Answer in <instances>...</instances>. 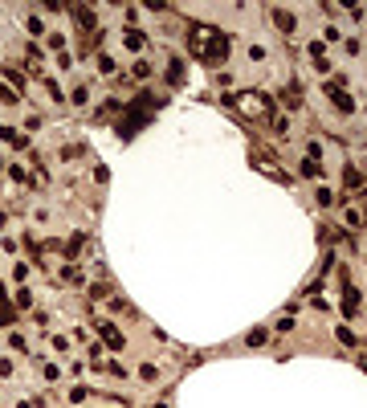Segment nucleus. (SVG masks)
Here are the masks:
<instances>
[{
	"label": "nucleus",
	"instance_id": "1a4fd4ad",
	"mask_svg": "<svg viewBox=\"0 0 367 408\" xmlns=\"http://www.w3.org/2000/svg\"><path fill=\"white\" fill-rule=\"evenodd\" d=\"M98 70H106V74L114 70V57H110V53H102V57H98Z\"/></svg>",
	"mask_w": 367,
	"mask_h": 408
},
{
	"label": "nucleus",
	"instance_id": "20e7f679",
	"mask_svg": "<svg viewBox=\"0 0 367 408\" xmlns=\"http://www.w3.org/2000/svg\"><path fill=\"white\" fill-rule=\"evenodd\" d=\"M273 25H278L282 33H294V13H282V9H273Z\"/></svg>",
	"mask_w": 367,
	"mask_h": 408
},
{
	"label": "nucleus",
	"instance_id": "6e6552de",
	"mask_svg": "<svg viewBox=\"0 0 367 408\" xmlns=\"http://www.w3.org/2000/svg\"><path fill=\"white\" fill-rule=\"evenodd\" d=\"M318 172H322L318 160H306V164H302V176H318Z\"/></svg>",
	"mask_w": 367,
	"mask_h": 408
},
{
	"label": "nucleus",
	"instance_id": "f257e3e1",
	"mask_svg": "<svg viewBox=\"0 0 367 408\" xmlns=\"http://www.w3.org/2000/svg\"><path fill=\"white\" fill-rule=\"evenodd\" d=\"M188 49H192L200 61H212V66H217V61L229 57V37L217 33L212 25H192V29H188Z\"/></svg>",
	"mask_w": 367,
	"mask_h": 408
},
{
	"label": "nucleus",
	"instance_id": "423d86ee",
	"mask_svg": "<svg viewBox=\"0 0 367 408\" xmlns=\"http://www.w3.org/2000/svg\"><path fill=\"white\" fill-rule=\"evenodd\" d=\"M355 306H359V294L355 290H343V315H359Z\"/></svg>",
	"mask_w": 367,
	"mask_h": 408
},
{
	"label": "nucleus",
	"instance_id": "39448f33",
	"mask_svg": "<svg viewBox=\"0 0 367 408\" xmlns=\"http://www.w3.org/2000/svg\"><path fill=\"white\" fill-rule=\"evenodd\" d=\"M98 331H102V339H106V347H114V351H118V347H122V335H118V331H114V327H110V323H102V327H98Z\"/></svg>",
	"mask_w": 367,
	"mask_h": 408
},
{
	"label": "nucleus",
	"instance_id": "f03ea898",
	"mask_svg": "<svg viewBox=\"0 0 367 408\" xmlns=\"http://www.w3.org/2000/svg\"><path fill=\"white\" fill-rule=\"evenodd\" d=\"M233 106H237L241 114H249V118H265V114H273L269 98H265V94H257V90H249V94H233Z\"/></svg>",
	"mask_w": 367,
	"mask_h": 408
},
{
	"label": "nucleus",
	"instance_id": "7ed1b4c3",
	"mask_svg": "<svg viewBox=\"0 0 367 408\" xmlns=\"http://www.w3.org/2000/svg\"><path fill=\"white\" fill-rule=\"evenodd\" d=\"M326 94H330V98H334V106H339L343 114H351V110H355V98H351V94H347V90H339V86H334V82H326Z\"/></svg>",
	"mask_w": 367,
	"mask_h": 408
},
{
	"label": "nucleus",
	"instance_id": "0eeeda50",
	"mask_svg": "<svg viewBox=\"0 0 367 408\" xmlns=\"http://www.w3.org/2000/svg\"><path fill=\"white\" fill-rule=\"evenodd\" d=\"M343 180H347V188H351V192H355V188H363V176H359L355 168H347V172H343Z\"/></svg>",
	"mask_w": 367,
	"mask_h": 408
}]
</instances>
